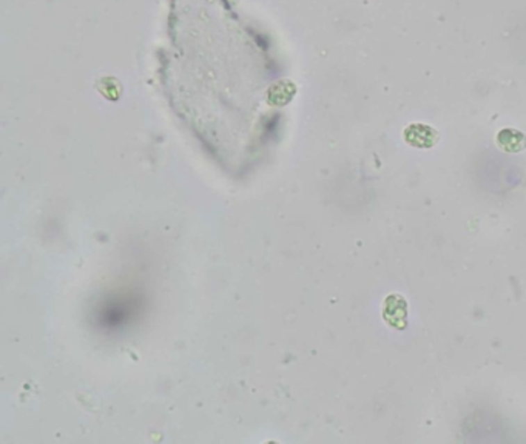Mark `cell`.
I'll return each instance as SVG.
<instances>
[{"label":"cell","mask_w":526,"mask_h":444,"mask_svg":"<svg viewBox=\"0 0 526 444\" xmlns=\"http://www.w3.org/2000/svg\"><path fill=\"white\" fill-rule=\"evenodd\" d=\"M404 140L416 148H432L438 142V133L426 124H411L404 129Z\"/></svg>","instance_id":"1"},{"label":"cell","mask_w":526,"mask_h":444,"mask_svg":"<svg viewBox=\"0 0 526 444\" xmlns=\"http://www.w3.org/2000/svg\"><path fill=\"white\" fill-rule=\"evenodd\" d=\"M406 313H408V310H406V302L402 296L391 295L389 298L386 299L383 315H384V320L389 324H392V326L397 329L404 327Z\"/></svg>","instance_id":"2"},{"label":"cell","mask_w":526,"mask_h":444,"mask_svg":"<svg viewBox=\"0 0 526 444\" xmlns=\"http://www.w3.org/2000/svg\"><path fill=\"white\" fill-rule=\"evenodd\" d=\"M497 144L507 153H518L526 148V136L522 131L504 129L497 135Z\"/></svg>","instance_id":"3"}]
</instances>
